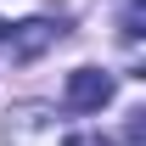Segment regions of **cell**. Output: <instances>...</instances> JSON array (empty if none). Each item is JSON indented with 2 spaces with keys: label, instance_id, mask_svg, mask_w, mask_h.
Masks as SVG:
<instances>
[{
  "label": "cell",
  "instance_id": "obj_4",
  "mask_svg": "<svg viewBox=\"0 0 146 146\" xmlns=\"http://www.w3.org/2000/svg\"><path fill=\"white\" fill-rule=\"evenodd\" d=\"M141 135H146V112H129V129H124V141H129V146H141Z\"/></svg>",
  "mask_w": 146,
  "mask_h": 146
},
{
  "label": "cell",
  "instance_id": "obj_1",
  "mask_svg": "<svg viewBox=\"0 0 146 146\" xmlns=\"http://www.w3.org/2000/svg\"><path fill=\"white\" fill-rule=\"evenodd\" d=\"M112 90H118L112 73H101V68H73L62 101H68V112H101V107L112 101Z\"/></svg>",
  "mask_w": 146,
  "mask_h": 146
},
{
  "label": "cell",
  "instance_id": "obj_5",
  "mask_svg": "<svg viewBox=\"0 0 146 146\" xmlns=\"http://www.w3.org/2000/svg\"><path fill=\"white\" fill-rule=\"evenodd\" d=\"M0 39H6V23H0Z\"/></svg>",
  "mask_w": 146,
  "mask_h": 146
},
{
  "label": "cell",
  "instance_id": "obj_2",
  "mask_svg": "<svg viewBox=\"0 0 146 146\" xmlns=\"http://www.w3.org/2000/svg\"><path fill=\"white\" fill-rule=\"evenodd\" d=\"M56 39H62V28H56V23H45V17H28V23H17L11 34L0 39V45H6V56H11V62H39V56L51 51Z\"/></svg>",
  "mask_w": 146,
  "mask_h": 146
},
{
  "label": "cell",
  "instance_id": "obj_3",
  "mask_svg": "<svg viewBox=\"0 0 146 146\" xmlns=\"http://www.w3.org/2000/svg\"><path fill=\"white\" fill-rule=\"evenodd\" d=\"M118 34H124V39H141V34H146V0H129V6H124Z\"/></svg>",
  "mask_w": 146,
  "mask_h": 146
}]
</instances>
